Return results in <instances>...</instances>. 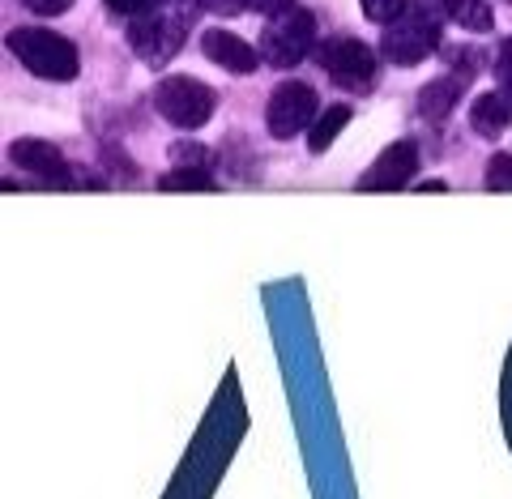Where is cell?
Segmentation results:
<instances>
[{
    "label": "cell",
    "mask_w": 512,
    "mask_h": 499,
    "mask_svg": "<svg viewBox=\"0 0 512 499\" xmlns=\"http://www.w3.org/2000/svg\"><path fill=\"white\" fill-rule=\"evenodd\" d=\"M346 124H350V107L346 103H333L329 111H320V120L308 128V150L312 154H325L333 141H338V133H342Z\"/></svg>",
    "instance_id": "14"
},
{
    "label": "cell",
    "mask_w": 512,
    "mask_h": 499,
    "mask_svg": "<svg viewBox=\"0 0 512 499\" xmlns=\"http://www.w3.org/2000/svg\"><path fill=\"white\" fill-rule=\"evenodd\" d=\"M5 43L30 73L43 77V82H73V77L82 73V52H77V43L56 35V30L18 26V30H9Z\"/></svg>",
    "instance_id": "3"
},
{
    "label": "cell",
    "mask_w": 512,
    "mask_h": 499,
    "mask_svg": "<svg viewBox=\"0 0 512 499\" xmlns=\"http://www.w3.org/2000/svg\"><path fill=\"white\" fill-rule=\"evenodd\" d=\"M508 120H512V99L500 94V90H487V94H478V99L470 103V128L478 137L495 141L508 128Z\"/></svg>",
    "instance_id": "11"
},
{
    "label": "cell",
    "mask_w": 512,
    "mask_h": 499,
    "mask_svg": "<svg viewBox=\"0 0 512 499\" xmlns=\"http://www.w3.org/2000/svg\"><path fill=\"white\" fill-rule=\"evenodd\" d=\"M457 99H461V82H457V77H436V82H427L419 90V116L431 120V124H440V120L453 116Z\"/></svg>",
    "instance_id": "12"
},
{
    "label": "cell",
    "mask_w": 512,
    "mask_h": 499,
    "mask_svg": "<svg viewBox=\"0 0 512 499\" xmlns=\"http://www.w3.org/2000/svg\"><path fill=\"white\" fill-rule=\"evenodd\" d=\"M154 5H158V0H107V9L111 13H124V18H137V13H146Z\"/></svg>",
    "instance_id": "23"
},
{
    "label": "cell",
    "mask_w": 512,
    "mask_h": 499,
    "mask_svg": "<svg viewBox=\"0 0 512 499\" xmlns=\"http://www.w3.org/2000/svg\"><path fill=\"white\" fill-rule=\"evenodd\" d=\"M414 171H419V146H414V141H393V146H384L376 163L359 175V188L363 192H397L414 180Z\"/></svg>",
    "instance_id": "8"
},
{
    "label": "cell",
    "mask_w": 512,
    "mask_h": 499,
    "mask_svg": "<svg viewBox=\"0 0 512 499\" xmlns=\"http://www.w3.org/2000/svg\"><path fill=\"white\" fill-rule=\"evenodd\" d=\"M9 163L26 171V175H35V180H52L60 184L64 175H69V163H64V154L52 146V141H39V137H18L9 146Z\"/></svg>",
    "instance_id": "10"
},
{
    "label": "cell",
    "mask_w": 512,
    "mask_h": 499,
    "mask_svg": "<svg viewBox=\"0 0 512 499\" xmlns=\"http://www.w3.org/2000/svg\"><path fill=\"white\" fill-rule=\"evenodd\" d=\"M154 111L175 128H201V124L214 120L218 94H214V86L197 82V77L171 73L154 86Z\"/></svg>",
    "instance_id": "5"
},
{
    "label": "cell",
    "mask_w": 512,
    "mask_h": 499,
    "mask_svg": "<svg viewBox=\"0 0 512 499\" xmlns=\"http://www.w3.org/2000/svg\"><path fill=\"white\" fill-rule=\"evenodd\" d=\"M444 64H453V77L466 86L487 69V56L478 52V47H470V43L466 47H444Z\"/></svg>",
    "instance_id": "15"
},
{
    "label": "cell",
    "mask_w": 512,
    "mask_h": 499,
    "mask_svg": "<svg viewBox=\"0 0 512 499\" xmlns=\"http://www.w3.org/2000/svg\"><path fill=\"white\" fill-rule=\"evenodd\" d=\"M197 9H210V13H218V18H231V13L252 9V0H197Z\"/></svg>",
    "instance_id": "22"
},
{
    "label": "cell",
    "mask_w": 512,
    "mask_h": 499,
    "mask_svg": "<svg viewBox=\"0 0 512 499\" xmlns=\"http://www.w3.org/2000/svg\"><path fill=\"white\" fill-rule=\"evenodd\" d=\"M192 9H197V0H158L154 9L137 13L128 22V47L146 64H154V69L167 64L171 56H180V47L188 39Z\"/></svg>",
    "instance_id": "1"
},
{
    "label": "cell",
    "mask_w": 512,
    "mask_h": 499,
    "mask_svg": "<svg viewBox=\"0 0 512 499\" xmlns=\"http://www.w3.org/2000/svg\"><path fill=\"white\" fill-rule=\"evenodd\" d=\"M316 64L325 69L329 82L338 90H346V94H367L380 77V56L367 43L350 39V35H333V39L320 43Z\"/></svg>",
    "instance_id": "4"
},
{
    "label": "cell",
    "mask_w": 512,
    "mask_h": 499,
    "mask_svg": "<svg viewBox=\"0 0 512 499\" xmlns=\"http://www.w3.org/2000/svg\"><path fill=\"white\" fill-rule=\"evenodd\" d=\"M436 5H440L444 18H453L457 26L474 30V35H487L495 26V13H491L487 0H436Z\"/></svg>",
    "instance_id": "13"
},
{
    "label": "cell",
    "mask_w": 512,
    "mask_h": 499,
    "mask_svg": "<svg viewBox=\"0 0 512 499\" xmlns=\"http://www.w3.org/2000/svg\"><path fill=\"white\" fill-rule=\"evenodd\" d=\"M316 111H320V103L308 82H282L265 103V124L278 141H286V137H299L303 128L316 120Z\"/></svg>",
    "instance_id": "7"
},
{
    "label": "cell",
    "mask_w": 512,
    "mask_h": 499,
    "mask_svg": "<svg viewBox=\"0 0 512 499\" xmlns=\"http://www.w3.org/2000/svg\"><path fill=\"white\" fill-rule=\"evenodd\" d=\"M312 43H316L312 9L278 13V18L261 30V60L274 64V69H295V64L312 52Z\"/></svg>",
    "instance_id": "6"
},
{
    "label": "cell",
    "mask_w": 512,
    "mask_h": 499,
    "mask_svg": "<svg viewBox=\"0 0 512 499\" xmlns=\"http://www.w3.org/2000/svg\"><path fill=\"white\" fill-rule=\"evenodd\" d=\"M491 73H495V82H500V94H508V99H512V39H504L500 47H495Z\"/></svg>",
    "instance_id": "19"
},
{
    "label": "cell",
    "mask_w": 512,
    "mask_h": 499,
    "mask_svg": "<svg viewBox=\"0 0 512 499\" xmlns=\"http://www.w3.org/2000/svg\"><path fill=\"white\" fill-rule=\"evenodd\" d=\"M158 188H214V175L205 167H180V171H167L163 180H158Z\"/></svg>",
    "instance_id": "16"
},
{
    "label": "cell",
    "mask_w": 512,
    "mask_h": 499,
    "mask_svg": "<svg viewBox=\"0 0 512 499\" xmlns=\"http://www.w3.org/2000/svg\"><path fill=\"white\" fill-rule=\"evenodd\" d=\"M30 13H39V18H60V13L73 9V0H22Z\"/></svg>",
    "instance_id": "21"
},
{
    "label": "cell",
    "mask_w": 512,
    "mask_h": 499,
    "mask_svg": "<svg viewBox=\"0 0 512 499\" xmlns=\"http://www.w3.org/2000/svg\"><path fill=\"white\" fill-rule=\"evenodd\" d=\"M436 9H440L436 0H410L402 18L384 26L380 56L389 60V64H402V69H410V64H423L431 52H440V43H444V18H440Z\"/></svg>",
    "instance_id": "2"
},
{
    "label": "cell",
    "mask_w": 512,
    "mask_h": 499,
    "mask_svg": "<svg viewBox=\"0 0 512 499\" xmlns=\"http://www.w3.org/2000/svg\"><path fill=\"white\" fill-rule=\"evenodd\" d=\"M508 5H512V0H508Z\"/></svg>",
    "instance_id": "25"
},
{
    "label": "cell",
    "mask_w": 512,
    "mask_h": 499,
    "mask_svg": "<svg viewBox=\"0 0 512 499\" xmlns=\"http://www.w3.org/2000/svg\"><path fill=\"white\" fill-rule=\"evenodd\" d=\"M256 13H269V18H278V13H291L295 0H252Z\"/></svg>",
    "instance_id": "24"
},
{
    "label": "cell",
    "mask_w": 512,
    "mask_h": 499,
    "mask_svg": "<svg viewBox=\"0 0 512 499\" xmlns=\"http://www.w3.org/2000/svg\"><path fill=\"white\" fill-rule=\"evenodd\" d=\"M483 184L491 192H512V154H491Z\"/></svg>",
    "instance_id": "18"
},
{
    "label": "cell",
    "mask_w": 512,
    "mask_h": 499,
    "mask_svg": "<svg viewBox=\"0 0 512 499\" xmlns=\"http://www.w3.org/2000/svg\"><path fill=\"white\" fill-rule=\"evenodd\" d=\"M201 52L210 64H218V69H227V73H239V77H248L261 69V52H256L252 43H244L235 35V30H205L201 35Z\"/></svg>",
    "instance_id": "9"
},
{
    "label": "cell",
    "mask_w": 512,
    "mask_h": 499,
    "mask_svg": "<svg viewBox=\"0 0 512 499\" xmlns=\"http://www.w3.org/2000/svg\"><path fill=\"white\" fill-rule=\"evenodd\" d=\"M175 163H188V167H205L210 171V150H201V146H192V141H180V146L171 150Z\"/></svg>",
    "instance_id": "20"
},
{
    "label": "cell",
    "mask_w": 512,
    "mask_h": 499,
    "mask_svg": "<svg viewBox=\"0 0 512 499\" xmlns=\"http://www.w3.org/2000/svg\"><path fill=\"white\" fill-rule=\"evenodd\" d=\"M359 5H363V18H367V22H380V26H389V22H397V18H402L410 0H359Z\"/></svg>",
    "instance_id": "17"
}]
</instances>
